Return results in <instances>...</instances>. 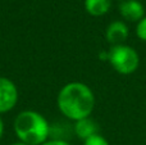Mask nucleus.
I'll return each instance as SVG.
<instances>
[{
    "label": "nucleus",
    "instance_id": "1",
    "mask_svg": "<svg viewBox=\"0 0 146 145\" xmlns=\"http://www.w3.org/2000/svg\"><path fill=\"white\" fill-rule=\"evenodd\" d=\"M95 95L92 90L83 82H68L58 92L56 105L66 118L80 121L91 116L95 108Z\"/></svg>",
    "mask_w": 146,
    "mask_h": 145
},
{
    "label": "nucleus",
    "instance_id": "2",
    "mask_svg": "<svg viewBox=\"0 0 146 145\" xmlns=\"http://www.w3.org/2000/svg\"><path fill=\"white\" fill-rule=\"evenodd\" d=\"M18 140L27 145H42L50 139V123L36 110H22L13 122Z\"/></svg>",
    "mask_w": 146,
    "mask_h": 145
},
{
    "label": "nucleus",
    "instance_id": "3",
    "mask_svg": "<svg viewBox=\"0 0 146 145\" xmlns=\"http://www.w3.org/2000/svg\"><path fill=\"white\" fill-rule=\"evenodd\" d=\"M108 62L115 72L128 76L137 71L140 66V55L132 46L122 44L110 48L108 51Z\"/></svg>",
    "mask_w": 146,
    "mask_h": 145
},
{
    "label": "nucleus",
    "instance_id": "4",
    "mask_svg": "<svg viewBox=\"0 0 146 145\" xmlns=\"http://www.w3.org/2000/svg\"><path fill=\"white\" fill-rule=\"evenodd\" d=\"M18 89L12 80L0 77V114L12 110L18 103Z\"/></svg>",
    "mask_w": 146,
    "mask_h": 145
},
{
    "label": "nucleus",
    "instance_id": "5",
    "mask_svg": "<svg viewBox=\"0 0 146 145\" xmlns=\"http://www.w3.org/2000/svg\"><path fill=\"white\" fill-rule=\"evenodd\" d=\"M129 30L128 26L123 21H113L109 23L105 30V39L111 46L122 45L128 39Z\"/></svg>",
    "mask_w": 146,
    "mask_h": 145
},
{
    "label": "nucleus",
    "instance_id": "6",
    "mask_svg": "<svg viewBox=\"0 0 146 145\" xmlns=\"http://www.w3.org/2000/svg\"><path fill=\"white\" fill-rule=\"evenodd\" d=\"M119 14L127 22H139L145 17V8L139 0H123L119 4Z\"/></svg>",
    "mask_w": 146,
    "mask_h": 145
},
{
    "label": "nucleus",
    "instance_id": "7",
    "mask_svg": "<svg viewBox=\"0 0 146 145\" xmlns=\"http://www.w3.org/2000/svg\"><path fill=\"white\" fill-rule=\"evenodd\" d=\"M73 132L76 134V136L80 139H82L83 141L87 140L88 138L99 134V125L95 120H92L91 117L82 118L80 121H76L73 123Z\"/></svg>",
    "mask_w": 146,
    "mask_h": 145
},
{
    "label": "nucleus",
    "instance_id": "8",
    "mask_svg": "<svg viewBox=\"0 0 146 145\" xmlns=\"http://www.w3.org/2000/svg\"><path fill=\"white\" fill-rule=\"evenodd\" d=\"M110 0H85V10L92 17L105 15L110 10Z\"/></svg>",
    "mask_w": 146,
    "mask_h": 145
},
{
    "label": "nucleus",
    "instance_id": "9",
    "mask_svg": "<svg viewBox=\"0 0 146 145\" xmlns=\"http://www.w3.org/2000/svg\"><path fill=\"white\" fill-rule=\"evenodd\" d=\"M136 36L141 41H146V15L136 25Z\"/></svg>",
    "mask_w": 146,
    "mask_h": 145
},
{
    "label": "nucleus",
    "instance_id": "10",
    "mask_svg": "<svg viewBox=\"0 0 146 145\" xmlns=\"http://www.w3.org/2000/svg\"><path fill=\"white\" fill-rule=\"evenodd\" d=\"M83 145H109V143L104 136L98 134V135H94L91 138H88L87 140H85L83 141Z\"/></svg>",
    "mask_w": 146,
    "mask_h": 145
},
{
    "label": "nucleus",
    "instance_id": "11",
    "mask_svg": "<svg viewBox=\"0 0 146 145\" xmlns=\"http://www.w3.org/2000/svg\"><path fill=\"white\" fill-rule=\"evenodd\" d=\"M42 145H71L68 141L66 140H55V139H49L46 143H44Z\"/></svg>",
    "mask_w": 146,
    "mask_h": 145
},
{
    "label": "nucleus",
    "instance_id": "12",
    "mask_svg": "<svg viewBox=\"0 0 146 145\" xmlns=\"http://www.w3.org/2000/svg\"><path fill=\"white\" fill-rule=\"evenodd\" d=\"M3 135H4V122H3L1 117H0V139L3 138Z\"/></svg>",
    "mask_w": 146,
    "mask_h": 145
},
{
    "label": "nucleus",
    "instance_id": "13",
    "mask_svg": "<svg viewBox=\"0 0 146 145\" xmlns=\"http://www.w3.org/2000/svg\"><path fill=\"white\" fill-rule=\"evenodd\" d=\"M12 145H27V144H23V143H21V141H18V143H14V144H12Z\"/></svg>",
    "mask_w": 146,
    "mask_h": 145
},
{
    "label": "nucleus",
    "instance_id": "14",
    "mask_svg": "<svg viewBox=\"0 0 146 145\" xmlns=\"http://www.w3.org/2000/svg\"><path fill=\"white\" fill-rule=\"evenodd\" d=\"M121 1H123V0H121Z\"/></svg>",
    "mask_w": 146,
    "mask_h": 145
}]
</instances>
